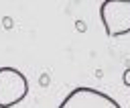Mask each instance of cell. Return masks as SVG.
Masks as SVG:
<instances>
[{
	"label": "cell",
	"mask_w": 130,
	"mask_h": 108,
	"mask_svg": "<svg viewBox=\"0 0 130 108\" xmlns=\"http://www.w3.org/2000/svg\"><path fill=\"white\" fill-rule=\"evenodd\" d=\"M28 94V79L16 67H0V108L20 104Z\"/></svg>",
	"instance_id": "7a4b0ae2"
},
{
	"label": "cell",
	"mask_w": 130,
	"mask_h": 108,
	"mask_svg": "<svg viewBox=\"0 0 130 108\" xmlns=\"http://www.w3.org/2000/svg\"><path fill=\"white\" fill-rule=\"evenodd\" d=\"M100 20L108 37H122L130 33V0H104L100 4Z\"/></svg>",
	"instance_id": "6da1fadb"
},
{
	"label": "cell",
	"mask_w": 130,
	"mask_h": 108,
	"mask_svg": "<svg viewBox=\"0 0 130 108\" xmlns=\"http://www.w3.org/2000/svg\"><path fill=\"white\" fill-rule=\"evenodd\" d=\"M57 108H122V106L112 96L95 88L79 86V88H73Z\"/></svg>",
	"instance_id": "3957f363"
},
{
	"label": "cell",
	"mask_w": 130,
	"mask_h": 108,
	"mask_svg": "<svg viewBox=\"0 0 130 108\" xmlns=\"http://www.w3.org/2000/svg\"><path fill=\"white\" fill-rule=\"evenodd\" d=\"M2 26H4L6 31H10V29L14 26V20H12V16H4V18H2Z\"/></svg>",
	"instance_id": "5b68a950"
},
{
	"label": "cell",
	"mask_w": 130,
	"mask_h": 108,
	"mask_svg": "<svg viewBox=\"0 0 130 108\" xmlns=\"http://www.w3.org/2000/svg\"><path fill=\"white\" fill-rule=\"evenodd\" d=\"M122 82H124V86H128V88H130V67L124 71V75H122Z\"/></svg>",
	"instance_id": "52a82bcc"
},
{
	"label": "cell",
	"mask_w": 130,
	"mask_h": 108,
	"mask_svg": "<svg viewBox=\"0 0 130 108\" xmlns=\"http://www.w3.org/2000/svg\"><path fill=\"white\" fill-rule=\"evenodd\" d=\"M75 29H77L79 33H85V31H87V24H85L81 18H77V20H75Z\"/></svg>",
	"instance_id": "8992f818"
},
{
	"label": "cell",
	"mask_w": 130,
	"mask_h": 108,
	"mask_svg": "<svg viewBox=\"0 0 130 108\" xmlns=\"http://www.w3.org/2000/svg\"><path fill=\"white\" fill-rule=\"evenodd\" d=\"M49 82H51V77H49V71H43V73H41V77H39V84H41V88H47V86H49Z\"/></svg>",
	"instance_id": "277c9868"
}]
</instances>
